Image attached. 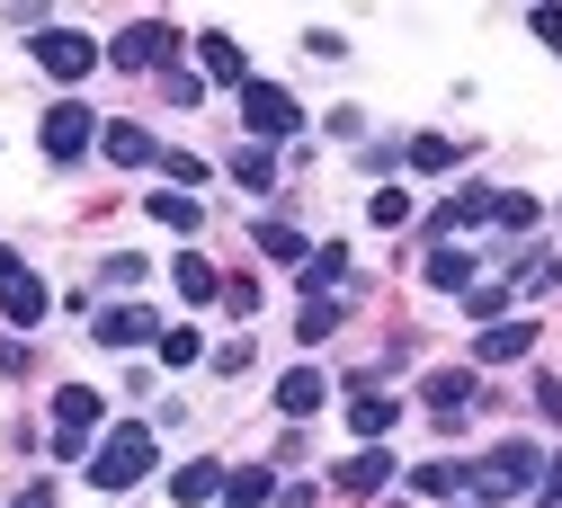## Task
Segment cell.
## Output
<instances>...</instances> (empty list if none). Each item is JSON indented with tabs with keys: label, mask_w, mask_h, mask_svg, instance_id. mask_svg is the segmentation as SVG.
Returning <instances> with one entry per match:
<instances>
[{
	"label": "cell",
	"mask_w": 562,
	"mask_h": 508,
	"mask_svg": "<svg viewBox=\"0 0 562 508\" xmlns=\"http://www.w3.org/2000/svg\"><path fill=\"white\" fill-rule=\"evenodd\" d=\"M144 473H153V428L144 419H116L108 438H99V455H90V482L99 490H134Z\"/></svg>",
	"instance_id": "obj_1"
},
{
	"label": "cell",
	"mask_w": 562,
	"mask_h": 508,
	"mask_svg": "<svg viewBox=\"0 0 562 508\" xmlns=\"http://www.w3.org/2000/svg\"><path fill=\"white\" fill-rule=\"evenodd\" d=\"M536 473H544V455H536L527 438H501V447L473 464V490H482V499H518V490H536Z\"/></svg>",
	"instance_id": "obj_2"
},
{
	"label": "cell",
	"mask_w": 562,
	"mask_h": 508,
	"mask_svg": "<svg viewBox=\"0 0 562 508\" xmlns=\"http://www.w3.org/2000/svg\"><path fill=\"white\" fill-rule=\"evenodd\" d=\"M241 125H250V143H286L304 125V108H295V90H277V81H241Z\"/></svg>",
	"instance_id": "obj_3"
},
{
	"label": "cell",
	"mask_w": 562,
	"mask_h": 508,
	"mask_svg": "<svg viewBox=\"0 0 562 508\" xmlns=\"http://www.w3.org/2000/svg\"><path fill=\"white\" fill-rule=\"evenodd\" d=\"M36 143H45V161H81L90 143H99V116H90L81 99H54L45 125H36Z\"/></svg>",
	"instance_id": "obj_4"
},
{
	"label": "cell",
	"mask_w": 562,
	"mask_h": 508,
	"mask_svg": "<svg viewBox=\"0 0 562 508\" xmlns=\"http://www.w3.org/2000/svg\"><path fill=\"white\" fill-rule=\"evenodd\" d=\"M161 54H179V27H170V19H134V27L108 45L116 71H161Z\"/></svg>",
	"instance_id": "obj_5"
},
{
	"label": "cell",
	"mask_w": 562,
	"mask_h": 508,
	"mask_svg": "<svg viewBox=\"0 0 562 508\" xmlns=\"http://www.w3.org/2000/svg\"><path fill=\"white\" fill-rule=\"evenodd\" d=\"M99 410H108V402H99L90 384H63V393H54V455H81L90 428H99Z\"/></svg>",
	"instance_id": "obj_6"
},
{
	"label": "cell",
	"mask_w": 562,
	"mask_h": 508,
	"mask_svg": "<svg viewBox=\"0 0 562 508\" xmlns=\"http://www.w3.org/2000/svg\"><path fill=\"white\" fill-rule=\"evenodd\" d=\"M464 402H473V366H438V375H419V410H429L438 428H464Z\"/></svg>",
	"instance_id": "obj_7"
},
{
	"label": "cell",
	"mask_w": 562,
	"mask_h": 508,
	"mask_svg": "<svg viewBox=\"0 0 562 508\" xmlns=\"http://www.w3.org/2000/svg\"><path fill=\"white\" fill-rule=\"evenodd\" d=\"M393 419H402V402H393L384 384H358V375H348V428H358L367 447H384V438H393Z\"/></svg>",
	"instance_id": "obj_8"
},
{
	"label": "cell",
	"mask_w": 562,
	"mask_h": 508,
	"mask_svg": "<svg viewBox=\"0 0 562 508\" xmlns=\"http://www.w3.org/2000/svg\"><path fill=\"white\" fill-rule=\"evenodd\" d=\"M36 63L54 71V81H81V71H99V45L72 36V27H45V36H36Z\"/></svg>",
	"instance_id": "obj_9"
},
{
	"label": "cell",
	"mask_w": 562,
	"mask_h": 508,
	"mask_svg": "<svg viewBox=\"0 0 562 508\" xmlns=\"http://www.w3.org/2000/svg\"><path fill=\"white\" fill-rule=\"evenodd\" d=\"M90 339H99V348H153V339H161V321H153L144 304H108V313L90 321Z\"/></svg>",
	"instance_id": "obj_10"
},
{
	"label": "cell",
	"mask_w": 562,
	"mask_h": 508,
	"mask_svg": "<svg viewBox=\"0 0 562 508\" xmlns=\"http://www.w3.org/2000/svg\"><path fill=\"white\" fill-rule=\"evenodd\" d=\"M330 482H339V490H358V499H375L384 482H402V464H393V447H358V455H348Z\"/></svg>",
	"instance_id": "obj_11"
},
{
	"label": "cell",
	"mask_w": 562,
	"mask_h": 508,
	"mask_svg": "<svg viewBox=\"0 0 562 508\" xmlns=\"http://www.w3.org/2000/svg\"><path fill=\"white\" fill-rule=\"evenodd\" d=\"M527 348H536V321H482V339H473V366H518Z\"/></svg>",
	"instance_id": "obj_12"
},
{
	"label": "cell",
	"mask_w": 562,
	"mask_h": 508,
	"mask_svg": "<svg viewBox=\"0 0 562 508\" xmlns=\"http://www.w3.org/2000/svg\"><path fill=\"white\" fill-rule=\"evenodd\" d=\"M330 402V375L322 366H286V375H277V410H286V419H313Z\"/></svg>",
	"instance_id": "obj_13"
},
{
	"label": "cell",
	"mask_w": 562,
	"mask_h": 508,
	"mask_svg": "<svg viewBox=\"0 0 562 508\" xmlns=\"http://www.w3.org/2000/svg\"><path fill=\"white\" fill-rule=\"evenodd\" d=\"M0 313H10V330H36L45 313H54V295H45V276H10V285H0Z\"/></svg>",
	"instance_id": "obj_14"
},
{
	"label": "cell",
	"mask_w": 562,
	"mask_h": 508,
	"mask_svg": "<svg viewBox=\"0 0 562 508\" xmlns=\"http://www.w3.org/2000/svg\"><path fill=\"white\" fill-rule=\"evenodd\" d=\"M473 224H491V188H456V196L429 214V233H438V241H456V233H473Z\"/></svg>",
	"instance_id": "obj_15"
},
{
	"label": "cell",
	"mask_w": 562,
	"mask_h": 508,
	"mask_svg": "<svg viewBox=\"0 0 562 508\" xmlns=\"http://www.w3.org/2000/svg\"><path fill=\"white\" fill-rule=\"evenodd\" d=\"M170 499H179V508H205V499H224V464H215V455H188V464L170 473Z\"/></svg>",
	"instance_id": "obj_16"
},
{
	"label": "cell",
	"mask_w": 562,
	"mask_h": 508,
	"mask_svg": "<svg viewBox=\"0 0 562 508\" xmlns=\"http://www.w3.org/2000/svg\"><path fill=\"white\" fill-rule=\"evenodd\" d=\"M99 153H108L116 170H153V161H161V143H153L144 125H99Z\"/></svg>",
	"instance_id": "obj_17"
},
{
	"label": "cell",
	"mask_w": 562,
	"mask_h": 508,
	"mask_svg": "<svg viewBox=\"0 0 562 508\" xmlns=\"http://www.w3.org/2000/svg\"><path fill=\"white\" fill-rule=\"evenodd\" d=\"M196 81H233V90H241V81H250V71H241V45H233V36H196Z\"/></svg>",
	"instance_id": "obj_18"
},
{
	"label": "cell",
	"mask_w": 562,
	"mask_h": 508,
	"mask_svg": "<svg viewBox=\"0 0 562 508\" xmlns=\"http://www.w3.org/2000/svg\"><path fill=\"white\" fill-rule=\"evenodd\" d=\"M170 276H179V295H188V304H215V295H224V276H215V259H205V250H179Z\"/></svg>",
	"instance_id": "obj_19"
},
{
	"label": "cell",
	"mask_w": 562,
	"mask_h": 508,
	"mask_svg": "<svg viewBox=\"0 0 562 508\" xmlns=\"http://www.w3.org/2000/svg\"><path fill=\"white\" fill-rule=\"evenodd\" d=\"M268 499H277V473H268V464L224 473V508H268Z\"/></svg>",
	"instance_id": "obj_20"
},
{
	"label": "cell",
	"mask_w": 562,
	"mask_h": 508,
	"mask_svg": "<svg viewBox=\"0 0 562 508\" xmlns=\"http://www.w3.org/2000/svg\"><path fill=\"white\" fill-rule=\"evenodd\" d=\"M411 490H429V499H456V490H473V464L438 455V464H419V473H411Z\"/></svg>",
	"instance_id": "obj_21"
},
{
	"label": "cell",
	"mask_w": 562,
	"mask_h": 508,
	"mask_svg": "<svg viewBox=\"0 0 562 508\" xmlns=\"http://www.w3.org/2000/svg\"><path fill=\"white\" fill-rule=\"evenodd\" d=\"M429 285H438V295H464V285H473V259H464L456 241H438V250H429Z\"/></svg>",
	"instance_id": "obj_22"
},
{
	"label": "cell",
	"mask_w": 562,
	"mask_h": 508,
	"mask_svg": "<svg viewBox=\"0 0 562 508\" xmlns=\"http://www.w3.org/2000/svg\"><path fill=\"white\" fill-rule=\"evenodd\" d=\"M144 205H153V224H170V233H196V224H205V205L179 196V188H161V196H144Z\"/></svg>",
	"instance_id": "obj_23"
},
{
	"label": "cell",
	"mask_w": 562,
	"mask_h": 508,
	"mask_svg": "<svg viewBox=\"0 0 562 508\" xmlns=\"http://www.w3.org/2000/svg\"><path fill=\"white\" fill-rule=\"evenodd\" d=\"M233 179L259 196V188H277V153H268V143H241V153H233Z\"/></svg>",
	"instance_id": "obj_24"
},
{
	"label": "cell",
	"mask_w": 562,
	"mask_h": 508,
	"mask_svg": "<svg viewBox=\"0 0 562 508\" xmlns=\"http://www.w3.org/2000/svg\"><path fill=\"white\" fill-rule=\"evenodd\" d=\"M295 276H304V295H322V285H339V276H348V250H339V241H322Z\"/></svg>",
	"instance_id": "obj_25"
},
{
	"label": "cell",
	"mask_w": 562,
	"mask_h": 508,
	"mask_svg": "<svg viewBox=\"0 0 562 508\" xmlns=\"http://www.w3.org/2000/svg\"><path fill=\"white\" fill-rule=\"evenodd\" d=\"M259 250H268V259H286V268H304V259H313V241H304L295 224H259Z\"/></svg>",
	"instance_id": "obj_26"
},
{
	"label": "cell",
	"mask_w": 562,
	"mask_h": 508,
	"mask_svg": "<svg viewBox=\"0 0 562 508\" xmlns=\"http://www.w3.org/2000/svg\"><path fill=\"white\" fill-rule=\"evenodd\" d=\"M491 224H509V233H536V196H518V188H491Z\"/></svg>",
	"instance_id": "obj_27"
},
{
	"label": "cell",
	"mask_w": 562,
	"mask_h": 508,
	"mask_svg": "<svg viewBox=\"0 0 562 508\" xmlns=\"http://www.w3.org/2000/svg\"><path fill=\"white\" fill-rule=\"evenodd\" d=\"M456 153H464V143H447V134H419L402 161H411V170H456Z\"/></svg>",
	"instance_id": "obj_28"
},
{
	"label": "cell",
	"mask_w": 562,
	"mask_h": 508,
	"mask_svg": "<svg viewBox=\"0 0 562 508\" xmlns=\"http://www.w3.org/2000/svg\"><path fill=\"white\" fill-rule=\"evenodd\" d=\"M464 313H473V321H509V285H482V276H473V285H464Z\"/></svg>",
	"instance_id": "obj_29"
},
{
	"label": "cell",
	"mask_w": 562,
	"mask_h": 508,
	"mask_svg": "<svg viewBox=\"0 0 562 508\" xmlns=\"http://www.w3.org/2000/svg\"><path fill=\"white\" fill-rule=\"evenodd\" d=\"M330 330H339V304H330V295H304V321H295V339L313 348V339H330Z\"/></svg>",
	"instance_id": "obj_30"
},
{
	"label": "cell",
	"mask_w": 562,
	"mask_h": 508,
	"mask_svg": "<svg viewBox=\"0 0 562 508\" xmlns=\"http://www.w3.org/2000/svg\"><path fill=\"white\" fill-rule=\"evenodd\" d=\"M367 224L402 233V224H411V196H402V188H375V196H367Z\"/></svg>",
	"instance_id": "obj_31"
},
{
	"label": "cell",
	"mask_w": 562,
	"mask_h": 508,
	"mask_svg": "<svg viewBox=\"0 0 562 508\" xmlns=\"http://www.w3.org/2000/svg\"><path fill=\"white\" fill-rule=\"evenodd\" d=\"M518 285H527V295H553V285H562V259H553V250L518 259Z\"/></svg>",
	"instance_id": "obj_32"
},
{
	"label": "cell",
	"mask_w": 562,
	"mask_h": 508,
	"mask_svg": "<svg viewBox=\"0 0 562 508\" xmlns=\"http://www.w3.org/2000/svg\"><path fill=\"white\" fill-rule=\"evenodd\" d=\"M144 268H153V259H134V250H116V259H99V285H116V295H125V285H144Z\"/></svg>",
	"instance_id": "obj_33"
},
{
	"label": "cell",
	"mask_w": 562,
	"mask_h": 508,
	"mask_svg": "<svg viewBox=\"0 0 562 508\" xmlns=\"http://www.w3.org/2000/svg\"><path fill=\"white\" fill-rule=\"evenodd\" d=\"M153 348H161V366H196V357H205V339H196V330H161Z\"/></svg>",
	"instance_id": "obj_34"
},
{
	"label": "cell",
	"mask_w": 562,
	"mask_h": 508,
	"mask_svg": "<svg viewBox=\"0 0 562 508\" xmlns=\"http://www.w3.org/2000/svg\"><path fill=\"white\" fill-rule=\"evenodd\" d=\"M161 170H170V188H179V196L205 179V161H196V153H161Z\"/></svg>",
	"instance_id": "obj_35"
},
{
	"label": "cell",
	"mask_w": 562,
	"mask_h": 508,
	"mask_svg": "<svg viewBox=\"0 0 562 508\" xmlns=\"http://www.w3.org/2000/svg\"><path fill=\"white\" fill-rule=\"evenodd\" d=\"M161 90H170V99H179V108H196V99H205V81H196V71H179V63H170V71H161Z\"/></svg>",
	"instance_id": "obj_36"
},
{
	"label": "cell",
	"mask_w": 562,
	"mask_h": 508,
	"mask_svg": "<svg viewBox=\"0 0 562 508\" xmlns=\"http://www.w3.org/2000/svg\"><path fill=\"white\" fill-rule=\"evenodd\" d=\"M224 304L250 321V313H259V276H224Z\"/></svg>",
	"instance_id": "obj_37"
},
{
	"label": "cell",
	"mask_w": 562,
	"mask_h": 508,
	"mask_svg": "<svg viewBox=\"0 0 562 508\" xmlns=\"http://www.w3.org/2000/svg\"><path fill=\"white\" fill-rule=\"evenodd\" d=\"M304 54H313V63H348V45H339L330 27H313V36H304Z\"/></svg>",
	"instance_id": "obj_38"
},
{
	"label": "cell",
	"mask_w": 562,
	"mask_h": 508,
	"mask_svg": "<svg viewBox=\"0 0 562 508\" xmlns=\"http://www.w3.org/2000/svg\"><path fill=\"white\" fill-rule=\"evenodd\" d=\"M527 27H536V45H553V54H562V10H527Z\"/></svg>",
	"instance_id": "obj_39"
},
{
	"label": "cell",
	"mask_w": 562,
	"mask_h": 508,
	"mask_svg": "<svg viewBox=\"0 0 562 508\" xmlns=\"http://www.w3.org/2000/svg\"><path fill=\"white\" fill-rule=\"evenodd\" d=\"M536 508H562V455H553V464L536 473Z\"/></svg>",
	"instance_id": "obj_40"
},
{
	"label": "cell",
	"mask_w": 562,
	"mask_h": 508,
	"mask_svg": "<svg viewBox=\"0 0 562 508\" xmlns=\"http://www.w3.org/2000/svg\"><path fill=\"white\" fill-rule=\"evenodd\" d=\"M536 410H544V419L562 428V384H553V375H536Z\"/></svg>",
	"instance_id": "obj_41"
},
{
	"label": "cell",
	"mask_w": 562,
	"mask_h": 508,
	"mask_svg": "<svg viewBox=\"0 0 562 508\" xmlns=\"http://www.w3.org/2000/svg\"><path fill=\"white\" fill-rule=\"evenodd\" d=\"M268 508H313V482H277V499Z\"/></svg>",
	"instance_id": "obj_42"
},
{
	"label": "cell",
	"mask_w": 562,
	"mask_h": 508,
	"mask_svg": "<svg viewBox=\"0 0 562 508\" xmlns=\"http://www.w3.org/2000/svg\"><path fill=\"white\" fill-rule=\"evenodd\" d=\"M19 268H27V259H19V250H10V241H0V285H10V276H19Z\"/></svg>",
	"instance_id": "obj_43"
},
{
	"label": "cell",
	"mask_w": 562,
	"mask_h": 508,
	"mask_svg": "<svg viewBox=\"0 0 562 508\" xmlns=\"http://www.w3.org/2000/svg\"><path fill=\"white\" fill-rule=\"evenodd\" d=\"M384 508H402V499H384Z\"/></svg>",
	"instance_id": "obj_44"
}]
</instances>
